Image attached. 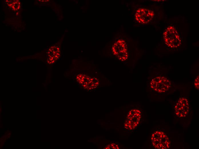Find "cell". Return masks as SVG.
I'll list each match as a JSON object with an SVG mask.
<instances>
[{"instance_id": "obj_1", "label": "cell", "mask_w": 199, "mask_h": 149, "mask_svg": "<svg viewBox=\"0 0 199 149\" xmlns=\"http://www.w3.org/2000/svg\"><path fill=\"white\" fill-rule=\"evenodd\" d=\"M165 44L171 48H176L181 44V40L175 28L170 26L168 27L163 33Z\"/></svg>"}, {"instance_id": "obj_2", "label": "cell", "mask_w": 199, "mask_h": 149, "mask_svg": "<svg viewBox=\"0 0 199 149\" xmlns=\"http://www.w3.org/2000/svg\"><path fill=\"white\" fill-rule=\"evenodd\" d=\"M153 146L158 149H167L170 147V142L167 136L163 132L157 131L154 133L151 137Z\"/></svg>"}, {"instance_id": "obj_3", "label": "cell", "mask_w": 199, "mask_h": 149, "mask_svg": "<svg viewBox=\"0 0 199 149\" xmlns=\"http://www.w3.org/2000/svg\"><path fill=\"white\" fill-rule=\"evenodd\" d=\"M171 85L170 81L164 77H156L152 79L150 82L151 87L155 91L159 93L166 91Z\"/></svg>"}, {"instance_id": "obj_4", "label": "cell", "mask_w": 199, "mask_h": 149, "mask_svg": "<svg viewBox=\"0 0 199 149\" xmlns=\"http://www.w3.org/2000/svg\"><path fill=\"white\" fill-rule=\"evenodd\" d=\"M112 50L114 54L120 60L123 61L128 58V53L126 44L123 40L120 39L115 42Z\"/></svg>"}, {"instance_id": "obj_5", "label": "cell", "mask_w": 199, "mask_h": 149, "mask_svg": "<svg viewBox=\"0 0 199 149\" xmlns=\"http://www.w3.org/2000/svg\"><path fill=\"white\" fill-rule=\"evenodd\" d=\"M141 118V112L140 110L136 109L130 110L124 123L125 128L128 130L135 129L138 124Z\"/></svg>"}, {"instance_id": "obj_6", "label": "cell", "mask_w": 199, "mask_h": 149, "mask_svg": "<svg viewBox=\"0 0 199 149\" xmlns=\"http://www.w3.org/2000/svg\"><path fill=\"white\" fill-rule=\"evenodd\" d=\"M154 15V13L152 10L146 8H141L136 11L135 18L139 23L146 24L149 23Z\"/></svg>"}, {"instance_id": "obj_7", "label": "cell", "mask_w": 199, "mask_h": 149, "mask_svg": "<svg viewBox=\"0 0 199 149\" xmlns=\"http://www.w3.org/2000/svg\"><path fill=\"white\" fill-rule=\"evenodd\" d=\"M190 109L188 101L186 98L182 97L178 100L175 106V113L178 117H184L187 115Z\"/></svg>"}, {"instance_id": "obj_8", "label": "cell", "mask_w": 199, "mask_h": 149, "mask_svg": "<svg viewBox=\"0 0 199 149\" xmlns=\"http://www.w3.org/2000/svg\"><path fill=\"white\" fill-rule=\"evenodd\" d=\"M47 54L48 62L49 64H52L59 57L60 55L59 49L58 47L52 46L49 49Z\"/></svg>"}, {"instance_id": "obj_9", "label": "cell", "mask_w": 199, "mask_h": 149, "mask_svg": "<svg viewBox=\"0 0 199 149\" xmlns=\"http://www.w3.org/2000/svg\"><path fill=\"white\" fill-rule=\"evenodd\" d=\"M5 1L8 6L14 11H17L20 8V3L18 0H7Z\"/></svg>"}, {"instance_id": "obj_10", "label": "cell", "mask_w": 199, "mask_h": 149, "mask_svg": "<svg viewBox=\"0 0 199 149\" xmlns=\"http://www.w3.org/2000/svg\"><path fill=\"white\" fill-rule=\"evenodd\" d=\"M194 86L195 87L198 89H199V76L196 79L194 83Z\"/></svg>"}, {"instance_id": "obj_11", "label": "cell", "mask_w": 199, "mask_h": 149, "mask_svg": "<svg viewBox=\"0 0 199 149\" xmlns=\"http://www.w3.org/2000/svg\"><path fill=\"white\" fill-rule=\"evenodd\" d=\"M6 136H7L6 135H5V138H6V137H7Z\"/></svg>"}, {"instance_id": "obj_12", "label": "cell", "mask_w": 199, "mask_h": 149, "mask_svg": "<svg viewBox=\"0 0 199 149\" xmlns=\"http://www.w3.org/2000/svg\"><path fill=\"white\" fill-rule=\"evenodd\" d=\"M9 142V140H8V141H7V142Z\"/></svg>"}, {"instance_id": "obj_13", "label": "cell", "mask_w": 199, "mask_h": 149, "mask_svg": "<svg viewBox=\"0 0 199 149\" xmlns=\"http://www.w3.org/2000/svg\"><path fill=\"white\" fill-rule=\"evenodd\" d=\"M1 111V108L0 109V111Z\"/></svg>"}]
</instances>
